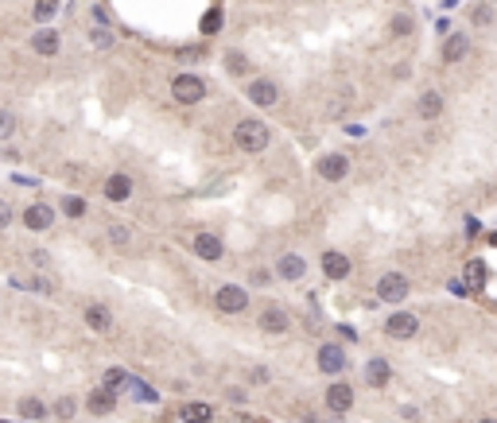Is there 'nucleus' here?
I'll use <instances>...</instances> for the list:
<instances>
[{"instance_id": "obj_1", "label": "nucleus", "mask_w": 497, "mask_h": 423, "mask_svg": "<svg viewBox=\"0 0 497 423\" xmlns=\"http://www.w3.org/2000/svg\"><path fill=\"white\" fill-rule=\"evenodd\" d=\"M268 140H272V133H268V125L264 121H237V128H233V144L241 152H249V156H257V152H264L268 148Z\"/></svg>"}, {"instance_id": "obj_2", "label": "nucleus", "mask_w": 497, "mask_h": 423, "mask_svg": "<svg viewBox=\"0 0 497 423\" xmlns=\"http://www.w3.org/2000/svg\"><path fill=\"white\" fill-rule=\"evenodd\" d=\"M214 307H218L222 315H241V311L249 307V291L237 288V283H222V288L214 291Z\"/></svg>"}, {"instance_id": "obj_3", "label": "nucleus", "mask_w": 497, "mask_h": 423, "mask_svg": "<svg viewBox=\"0 0 497 423\" xmlns=\"http://www.w3.org/2000/svg\"><path fill=\"white\" fill-rule=\"evenodd\" d=\"M408 295V280L400 272H385L377 280V299H385V303H404Z\"/></svg>"}, {"instance_id": "obj_4", "label": "nucleus", "mask_w": 497, "mask_h": 423, "mask_svg": "<svg viewBox=\"0 0 497 423\" xmlns=\"http://www.w3.org/2000/svg\"><path fill=\"white\" fill-rule=\"evenodd\" d=\"M319 175L327 183H342L346 175H350V159H346L342 152H327V156L319 159Z\"/></svg>"}, {"instance_id": "obj_5", "label": "nucleus", "mask_w": 497, "mask_h": 423, "mask_svg": "<svg viewBox=\"0 0 497 423\" xmlns=\"http://www.w3.org/2000/svg\"><path fill=\"white\" fill-rule=\"evenodd\" d=\"M171 90H175V98L186 101V105H194V101H203V98H206L203 78H194V74H179L175 82H171Z\"/></svg>"}, {"instance_id": "obj_6", "label": "nucleus", "mask_w": 497, "mask_h": 423, "mask_svg": "<svg viewBox=\"0 0 497 423\" xmlns=\"http://www.w3.org/2000/svg\"><path fill=\"white\" fill-rule=\"evenodd\" d=\"M245 93H249V101H253V105H261V109H272V105L280 101L276 82H268V78H253Z\"/></svg>"}, {"instance_id": "obj_7", "label": "nucleus", "mask_w": 497, "mask_h": 423, "mask_svg": "<svg viewBox=\"0 0 497 423\" xmlns=\"http://www.w3.org/2000/svg\"><path fill=\"white\" fill-rule=\"evenodd\" d=\"M416 330H420V323H416V315H408V311H396V315L385 323V334L388 338H400V342L412 338Z\"/></svg>"}, {"instance_id": "obj_8", "label": "nucleus", "mask_w": 497, "mask_h": 423, "mask_svg": "<svg viewBox=\"0 0 497 423\" xmlns=\"http://www.w3.org/2000/svg\"><path fill=\"white\" fill-rule=\"evenodd\" d=\"M194 257H203V260H222V253H226V245H222L218 237H214V233H198V237H194Z\"/></svg>"}, {"instance_id": "obj_9", "label": "nucleus", "mask_w": 497, "mask_h": 423, "mask_svg": "<svg viewBox=\"0 0 497 423\" xmlns=\"http://www.w3.org/2000/svg\"><path fill=\"white\" fill-rule=\"evenodd\" d=\"M319 369L327 377H338L346 369V354H342V346H322L319 349Z\"/></svg>"}, {"instance_id": "obj_10", "label": "nucleus", "mask_w": 497, "mask_h": 423, "mask_svg": "<svg viewBox=\"0 0 497 423\" xmlns=\"http://www.w3.org/2000/svg\"><path fill=\"white\" fill-rule=\"evenodd\" d=\"M287 326H292V318H287L284 307H264L261 311V330L264 334H284Z\"/></svg>"}, {"instance_id": "obj_11", "label": "nucleus", "mask_w": 497, "mask_h": 423, "mask_svg": "<svg viewBox=\"0 0 497 423\" xmlns=\"http://www.w3.org/2000/svg\"><path fill=\"white\" fill-rule=\"evenodd\" d=\"M32 51L35 55H59V35H55V27H39V32L32 35Z\"/></svg>"}, {"instance_id": "obj_12", "label": "nucleus", "mask_w": 497, "mask_h": 423, "mask_svg": "<svg viewBox=\"0 0 497 423\" xmlns=\"http://www.w3.org/2000/svg\"><path fill=\"white\" fill-rule=\"evenodd\" d=\"M327 404H330V412H350L354 408V389L350 384H330V392H327Z\"/></svg>"}, {"instance_id": "obj_13", "label": "nucleus", "mask_w": 497, "mask_h": 423, "mask_svg": "<svg viewBox=\"0 0 497 423\" xmlns=\"http://www.w3.org/2000/svg\"><path fill=\"white\" fill-rule=\"evenodd\" d=\"M51 222H55V210L43 206V202H35V206L24 210V225H27V229H47Z\"/></svg>"}, {"instance_id": "obj_14", "label": "nucleus", "mask_w": 497, "mask_h": 423, "mask_svg": "<svg viewBox=\"0 0 497 423\" xmlns=\"http://www.w3.org/2000/svg\"><path fill=\"white\" fill-rule=\"evenodd\" d=\"M276 272H280V280H304L307 264H304V257L287 253V257H280V260H276Z\"/></svg>"}, {"instance_id": "obj_15", "label": "nucleus", "mask_w": 497, "mask_h": 423, "mask_svg": "<svg viewBox=\"0 0 497 423\" xmlns=\"http://www.w3.org/2000/svg\"><path fill=\"white\" fill-rule=\"evenodd\" d=\"M322 272H327L330 280H342V276H350V260L330 249V253H322Z\"/></svg>"}, {"instance_id": "obj_16", "label": "nucleus", "mask_w": 497, "mask_h": 423, "mask_svg": "<svg viewBox=\"0 0 497 423\" xmlns=\"http://www.w3.org/2000/svg\"><path fill=\"white\" fill-rule=\"evenodd\" d=\"M86 326H90V330H102V334H105V330L113 326V315L102 307V303H90V307H86Z\"/></svg>"}, {"instance_id": "obj_17", "label": "nucleus", "mask_w": 497, "mask_h": 423, "mask_svg": "<svg viewBox=\"0 0 497 423\" xmlns=\"http://www.w3.org/2000/svg\"><path fill=\"white\" fill-rule=\"evenodd\" d=\"M128 194H132V179L128 175H113L109 183H105V199L109 202H125Z\"/></svg>"}, {"instance_id": "obj_18", "label": "nucleus", "mask_w": 497, "mask_h": 423, "mask_svg": "<svg viewBox=\"0 0 497 423\" xmlns=\"http://www.w3.org/2000/svg\"><path fill=\"white\" fill-rule=\"evenodd\" d=\"M388 377H393V373H388V361H385V357H373L369 365H365V381H369L373 389H385Z\"/></svg>"}, {"instance_id": "obj_19", "label": "nucleus", "mask_w": 497, "mask_h": 423, "mask_svg": "<svg viewBox=\"0 0 497 423\" xmlns=\"http://www.w3.org/2000/svg\"><path fill=\"white\" fill-rule=\"evenodd\" d=\"M90 412H97V415H105V412H113L117 408V396H113V389H97V392H90Z\"/></svg>"}, {"instance_id": "obj_20", "label": "nucleus", "mask_w": 497, "mask_h": 423, "mask_svg": "<svg viewBox=\"0 0 497 423\" xmlns=\"http://www.w3.org/2000/svg\"><path fill=\"white\" fill-rule=\"evenodd\" d=\"M439 113H443V98H439L435 90H428L420 98V121H435Z\"/></svg>"}, {"instance_id": "obj_21", "label": "nucleus", "mask_w": 497, "mask_h": 423, "mask_svg": "<svg viewBox=\"0 0 497 423\" xmlns=\"http://www.w3.org/2000/svg\"><path fill=\"white\" fill-rule=\"evenodd\" d=\"M470 51V43H466V35H447V43H443V58L447 62H458V58Z\"/></svg>"}, {"instance_id": "obj_22", "label": "nucleus", "mask_w": 497, "mask_h": 423, "mask_svg": "<svg viewBox=\"0 0 497 423\" xmlns=\"http://www.w3.org/2000/svg\"><path fill=\"white\" fill-rule=\"evenodd\" d=\"M210 419H214L210 404H186L183 408V423H210Z\"/></svg>"}, {"instance_id": "obj_23", "label": "nucleus", "mask_w": 497, "mask_h": 423, "mask_svg": "<svg viewBox=\"0 0 497 423\" xmlns=\"http://www.w3.org/2000/svg\"><path fill=\"white\" fill-rule=\"evenodd\" d=\"M466 283H470L474 291L486 288V264H482V260H470V264H466Z\"/></svg>"}, {"instance_id": "obj_24", "label": "nucleus", "mask_w": 497, "mask_h": 423, "mask_svg": "<svg viewBox=\"0 0 497 423\" xmlns=\"http://www.w3.org/2000/svg\"><path fill=\"white\" fill-rule=\"evenodd\" d=\"M128 381H132V377H128L125 369H105V389L121 392V389H128Z\"/></svg>"}, {"instance_id": "obj_25", "label": "nucleus", "mask_w": 497, "mask_h": 423, "mask_svg": "<svg viewBox=\"0 0 497 423\" xmlns=\"http://www.w3.org/2000/svg\"><path fill=\"white\" fill-rule=\"evenodd\" d=\"M125 392H132V396L140 400V404H156V392L148 389L144 381H128V389H125Z\"/></svg>"}, {"instance_id": "obj_26", "label": "nucleus", "mask_w": 497, "mask_h": 423, "mask_svg": "<svg viewBox=\"0 0 497 423\" xmlns=\"http://www.w3.org/2000/svg\"><path fill=\"white\" fill-rule=\"evenodd\" d=\"M55 12H59V0H35V20H39V24H47Z\"/></svg>"}, {"instance_id": "obj_27", "label": "nucleus", "mask_w": 497, "mask_h": 423, "mask_svg": "<svg viewBox=\"0 0 497 423\" xmlns=\"http://www.w3.org/2000/svg\"><path fill=\"white\" fill-rule=\"evenodd\" d=\"M226 67H229V74H237V78H241L245 70H249V62H245V55H241V51H229V55H226Z\"/></svg>"}, {"instance_id": "obj_28", "label": "nucleus", "mask_w": 497, "mask_h": 423, "mask_svg": "<svg viewBox=\"0 0 497 423\" xmlns=\"http://www.w3.org/2000/svg\"><path fill=\"white\" fill-rule=\"evenodd\" d=\"M20 415H24V419H39L43 404H39V400H20Z\"/></svg>"}, {"instance_id": "obj_29", "label": "nucleus", "mask_w": 497, "mask_h": 423, "mask_svg": "<svg viewBox=\"0 0 497 423\" xmlns=\"http://www.w3.org/2000/svg\"><path fill=\"white\" fill-rule=\"evenodd\" d=\"M62 210H67V217H82L86 214V202L82 199H62Z\"/></svg>"}, {"instance_id": "obj_30", "label": "nucleus", "mask_w": 497, "mask_h": 423, "mask_svg": "<svg viewBox=\"0 0 497 423\" xmlns=\"http://www.w3.org/2000/svg\"><path fill=\"white\" fill-rule=\"evenodd\" d=\"M218 27H222V12H206V16H203V32L214 35Z\"/></svg>"}, {"instance_id": "obj_31", "label": "nucleus", "mask_w": 497, "mask_h": 423, "mask_svg": "<svg viewBox=\"0 0 497 423\" xmlns=\"http://www.w3.org/2000/svg\"><path fill=\"white\" fill-rule=\"evenodd\" d=\"M388 32H393V35H408V32H412V20H408V16H393V27H388Z\"/></svg>"}, {"instance_id": "obj_32", "label": "nucleus", "mask_w": 497, "mask_h": 423, "mask_svg": "<svg viewBox=\"0 0 497 423\" xmlns=\"http://www.w3.org/2000/svg\"><path fill=\"white\" fill-rule=\"evenodd\" d=\"M489 20H493V8H486V4H478V8H474V24H478V27H486Z\"/></svg>"}, {"instance_id": "obj_33", "label": "nucleus", "mask_w": 497, "mask_h": 423, "mask_svg": "<svg viewBox=\"0 0 497 423\" xmlns=\"http://www.w3.org/2000/svg\"><path fill=\"white\" fill-rule=\"evenodd\" d=\"M109 237H113V245H121V249L128 245V229H121V225H113V229H109Z\"/></svg>"}, {"instance_id": "obj_34", "label": "nucleus", "mask_w": 497, "mask_h": 423, "mask_svg": "<svg viewBox=\"0 0 497 423\" xmlns=\"http://www.w3.org/2000/svg\"><path fill=\"white\" fill-rule=\"evenodd\" d=\"M55 415H59V419H70V415H74V404H70V400H59V404H55Z\"/></svg>"}, {"instance_id": "obj_35", "label": "nucleus", "mask_w": 497, "mask_h": 423, "mask_svg": "<svg viewBox=\"0 0 497 423\" xmlns=\"http://www.w3.org/2000/svg\"><path fill=\"white\" fill-rule=\"evenodd\" d=\"M12 128H16V121H12V113L0 116V136H12Z\"/></svg>"}, {"instance_id": "obj_36", "label": "nucleus", "mask_w": 497, "mask_h": 423, "mask_svg": "<svg viewBox=\"0 0 497 423\" xmlns=\"http://www.w3.org/2000/svg\"><path fill=\"white\" fill-rule=\"evenodd\" d=\"M90 39H93V47H109V43H113V39H109V32H93Z\"/></svg>"}, {"instance_id": "obj_37", "label": "nucleus", "mask_w": 497, "mask_h": 423, "mask_svg": "<svg viewBox=\"0 0 497 423\" xmlns=\"http://www.w3.org/2000/svg\"><path fill=\"white\" fill-rule=\"evenodd\" d=\"M482 423H497V419H482Z\"/></svg>"}, {"instance_id": "obj_38", "label": "nucleus", "mask_w": 497, "mask_h": 423, "mask_svg": "<svg viewBox=\"0 0 497 423\" xmlns=\"http://www.w3.org/2000/svg\"><path fill=\"white\" fill-rule=\"evenodd\" d=\"M493 245H497V233H493Z\"/></svg>"}]
</instances>
